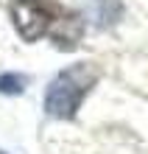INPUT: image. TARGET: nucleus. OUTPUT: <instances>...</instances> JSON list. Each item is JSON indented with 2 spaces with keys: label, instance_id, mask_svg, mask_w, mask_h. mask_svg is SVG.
Returning <instances> with one entry per match:
<instances>
[{
  "label": "nucleus",
  "instance_id": "2",
  "mask_svg": "<svg viewBox=\"0 0 148 154\" xmlns=\"http://www.w3.org/2000/svg\"><path fill=\"white\" fill-rule=\"evenodd\" d=\"M11 20L25 42H36L45 34H53V39H59V28L73 25L76 17H70L53 0H14Z\"/></svg>",
  "mask_w": 148,
  "mask_h": 154
},
{
  "label": "nucleus",
  "instance_id": "3",
  "mask_svg": "<svg viewBox=\"0 0 148 154\" xmlns=\"http://www.w3.org/2000/svg\"><path fill=\"white\" fill-rule=\"evenodd\" d=\"M25 90V79L23 76H14V73H8L0 79V93H6V95H14V93H23Z\"/></svg>",
  "mask_w": 148,
  "mask_h": 154
},
{
  "label": "nucleus",
  "instance_id": "1",
  "mask_svg": "<svg viewBox=\"0 0 148 154\" xmlns=\"http://www.w3.org/2000/svg\"><path fill=\"white\" fill-rule=\"evenodd\" d=\"M98 76L101 73H98V67L92 62H76L67 70H62L48 84V93H45V109H48V115L70 121L78 112L84 95L98 81Z\"/></svg>",
  "mask_w": 148,
  "mask_h": 154
},
{
  "label": "nucleus",
  "instance_id": "4",
  "mask_svg": "<svg viewBox=\"0 0 148 154\" xmlns=\"http://www.w3.org/2000/svg\"><path fill=\"white\" fill-rule=\"evenodd\" d=\"M0 154H6V151H0Z\"/></svg>",
  "mask_w": 148,
  "mask_h": 154
}]
</instances>
